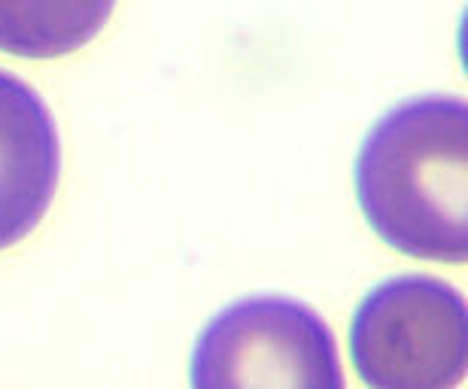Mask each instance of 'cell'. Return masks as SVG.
<instances>
[{
  "label": "cell",
  "instance_id": "obj_1",
  "mask_svg": "<svg viewBox=\"0 0 468 389\" xmlns=\"http://www.w3.org/2000/svg\"><path fill=\"white\" fill-rule=\"evenodd\" d=\"M356 198L383 244L426 262L468 253V110L426 95L383 113L356 159Z\"/></svg>",
  "mask_w": 468,
  "mask_h": 389
},
{
  "label": "cell",
  "instance_id": "obj_2",
  "mask_svg": "<svg viewBox=\"0 0 468 389\" xmlns=\"http://www.w3.org/2000/svg\"><path fill=\"white\" fill-rule=\"evenodd\" d=\"M350 359L368 389H460L468 372V308L429 274H399L359 301Z\"/></svg>",
  "mask_w": 468,
  "mask_h": 389
},
{
  "label": "cell",
  "instance_id": "obj_3",
  "mask_svg": "<svg viewBox=\"0 0 468 389\" xmlns=\"http://www.w3.org/2000/svg\"><path fill=\"white\" fill-rule=\"evenodd\" d=\"M192 389H347L329 322L286 295H250L195 341Z\"/></svg>",
  "mask_w": 468,
  "mask_h": 389
},
{
  "label": "cell",
  "instance_id": "obj_4",
  "mask_svg": "<svg viewBox=\"0 0 468 389\" xmlns=\"http://www.w3.org/2000/svg\"><path fill=\"white\" fill-rule=\"evenodd\" d=\"M61 143L46 100L0 70V249L40 226L58 189Z\"/></svg>",
  "mask_w": 468,
  "mask_h": 389
},
{
  "label": "cell",
  "instance_id": "obj_5",
  "mask_svg": "<svg viewBox=\"0 0 468 389\" xmlns=\"http://www.w3.org/2000/svg\"><path fill=\"white\" fill-rule=\"evenodd\" d=\"M113 9L116 0H0V52L61 58L95 40Z\"/></svg>",
  "mask_w": 468,
  "mask_h": 389
}]
</instances>
